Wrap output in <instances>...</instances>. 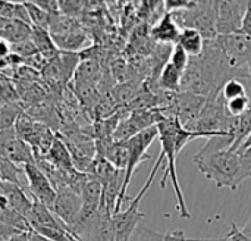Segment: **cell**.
<instances>
[{"label": "cell", "mask_w": 251, "mask_h": 241, "mask_svg": "<svg viewBox=\"0 0 251 241\" xmlns=\"http://www.w3.org/2000/svg\"><path fill=\"white\" fill-rule=\"evenodd\" d=\"M237 77L216 40L206 41L204 52L199 57H190L182 74L181 91L215 99L221 94L224 84Z\"/></svg>", "instance_id": "obj_1"}, {"label": "cell", "mask_w": 251, "mask_h": 241, "mask_svg": "<svg viewBox=\"0 0 251 241\" xmlns=\"http://www.w3.org/2000/svg\"><path fill=\"white\" fill-rule=\"evenodd\" d=\"M232 138L216 135L207 138V144L194 156L193 162L197 169L219 188L237 190L244 181L241 161L237 152L231 150Z\"/></svg>", "instance_id": "obj_2"}, {"label": "cell", "mask_w": 251, "mask_h": 241, "mask_svg": "<svg viewBox=\"0 0 251 241\" xmlns=\"http://www.w3.org/2000/svg\"><path fill=\"white\" fill-rule=\"evenodd\" d=\"M159 140H160V156L163 158L165 171L160 180V187H166V181L171 180L175 196H176V209L182 219H191V214L188 211L182 188L179 186L178 174H176V158L182 152V149L196 138H204L200 133H193L185 130L181 122L174 116H165L159 124Z\"/></svg>", "instance_id": "obj_3"}, {"label": "cell", "mask_w": 251, "mask_h": 241, "mask_svg": "<svg viewBox=\"0 0 251 241\" xmlns=\"http://www.w3.org/2000/svg\"><path fill=\"white\" fill-rule=\"evenodd\" d=\"M171 15L181 29H196L204 37L206 41L216 40L218 1H196L193 7L181 12H174Z\"/></svg>", "instance_id": "obj_4"}, {"label": "cell", "mask_w": 251, "mask_h": 241, "mask_svg": "<svg viewBox=\"0 0 251 241\" xmlns=\"http://www.w3.org/2000/svg\"><path fill=\"white\" fill-rule=\"evenodd\" d=\"M159 137V130H157V125L154 127H150L147 130H143L140 131L137 135H134L132 138H129L126 141L128 144V149H129V161H128V166L125 169V177H124V184H122V190H121V194L118 197V202H116V206H115V211L113 214H118L121 212V208H122V203L125 202L126 199V190L131 184V180L137 171V168L144 162L147 161L150 156L147 153V149L151 146V143Z\"/></svg>", "instance_id": "obj_5"}, {"label": "cell", "mask_w": 251, "mask_h": 241, "mask_svg": "<svg viewBox=\"0 0 251 241\" xmlns=\"http://www.w3.org/2000/svg\"><path fill=\"white\" fill-rule=\"evenodd\" d=\"M13 128L16 135L31 147L34 153V159L46 156L56 138V134L50 127L34 121L25 112L19 115Z\"/></svg>", "instance_id": "obj_6"}, {"label": "cell", "mask_w": 251, "mask_h": 241, "mask_svg": "<svg viewBox=\"0 0 251 241\" xmlns=\"http://www.w3.org/2000/svg\"><path fill=\"white\" fill-rule=\"evenodd\" d=\"M154 178H156V175L150 174L147 181L144 183L143 188L140 190V193L134 199H131L129 206L125 211H121V212L112 215V225H113V233H115V241L131 240V237L135 233L138 224L144 219V214L140 211V203H141L143 197L146 196V193L149 191V188L151 187Z\"/></svg>", "instance_id": "obj_7"}, {"label": "cell", "mask_w": 251, "mask_h": 241, "mask_svg": "<svg viewBox=\"0 0 251 241\" xmlns=\"http://www.w3.org/2000/svg\"><path fill=\"white\" fill-rule=\"evenodd\" d=\"M216 43L224 52L231 69L235 74L240 71L247 74V66L251 62V37L243 32L218 35Z\"/></svg>", "instance_id": "obj_8"}, {"label": "cell", "mask_w": 251, "mask_h": 241, "mask_svg": "<svg viewBox=\"0 0 251 241\" xmlns=\"http://www.w3.org/2000/svg\"><path fill=\"white\" fill-rule=\"evenodd\" d=\"M22 171H24L25 181H26L25 190L31 194V199L51 209L57 193L54 187L51 186V183L49 181V178L44 175V172L35 165V162L24 165Z\"/></svg>", "instance_id": "obj_9"}, {"label": "cell", "mask_w": 251, "mask_h": 241, "mask_svg": "<svg viewBox=\"0 0 251 241\" xmlns=\"http://www.w3.org/2000/svg\"><path fill=\"white\" fill-rule=\"evenodd\" d=\"M249 1H218L216 31L218 35H228L241 32L243 18L247 10Z\"/></svg>", "instance_id": "obj_10"}, {"label": "cell", "mask_w": 251, "mask_h": 241, "mask_svg": "<svg viewBox=\"0 0 251 241\" xmlns=\"http://www.w3.org/2000/svg\"><path fill=\"white\" fill-rule=\"evenodd\" d=\"M56 193H57L56 200L50 211L71 231L76 225L79 215H81V209H82L81 196L68 188L57 190Z\"/></svg>", "instance_id": "obj_11"}, {"label": "cell", "mask_w": 251, "mask_h": 241, "mask_svg": "<svg viewBox=\"0 0 251 241\" xmlns=\"http://www.w3.org/2000/svg\"><path fill=\"white\" fill-rule=\"evenodd\" d=\"M0 155L21 168L34 162V153L31 147L16 135L15 128L0 131Z\"/></svg>", "instance_id": "obj_12"}, {"label": "cell", "mask_w": 251, "mask_h": 241, "mask_svg": "<svg viewBox=\"0 0 251 241\" xmlns=\"http://www.w3.org/2000/svg\"><path fill=\"white\" fill-rule=\"evenodd\" d=\"M179 34L181 28L168 12H165L163 16L151 28V38L165 46H175L179 40Z\"/></svg>", "instance_id": "obj_13"}, {"label": "cell", "mask_w": 251, "mask_h": 241, "mask_svg": "<svg viewBox=\"0 0 251 241\" xmlns=\"http://www.w3.org/2000/svg\"><path fill=\"white\" fill-rule=\"evenodd\" d=\"M51 38L60 52H81L82 47L87 44L88 37L84 29L76 24L69 29H65L59 34H53Z\"/></svg>", "instance_id": "obj_14"}, {"label": "cell", "mask_w": 251, "mask_h": 241, "mask_svg": "<svg viewBox=\"0 0 251 241\" xmlns=\"http://www.w3.org/2000/svg\"><path fill=\"white\" fill-rule=\"evenodd\" d=\"M26 222L32 231H37L40 228H50V227L63 225L49 208L38 203L37 200H32V206H31V211L26 216Z\"/></svg>", "instance_id": "obj_15"}, {"label": "cell", "mask_w": 251, "mask_h": 241, "mask_svg": "<svg viewBox=\"0 0 251 241\" xmlns=\"http://www.w3.org/2000/svg\"><path fill=\"white\" fill-rule=\"evenodd\" d=\"M29 38H31V41L34 43V46H35L38 54H40L43 59H46L47 62L51 60V59H54V57H57V54L60 53V50L56 47V44H54L51 35H50L49 31H46V29L32 27V31H31V37H29Z\"/></svg>", "instance_id": "obj_16"}, {"label": "cell", "mask_w": 251, "mask_h": 241, "mask_svg": "<svg viewBox=\"0 0 251 241\" xmlns=\"http://www.w3.org/2000/svg\"><path fill=\"white\" fill-rule=\"evenodd\" d=\"M176 44L193 59V57H199L204 52L206 40L199 31L184 28V29H181L179 40Z\"/></svg>", "instance_id": "obj_17"}, {"label": "cell", "mask_w": 251, "mask_h": 241, "mask_svg": "<svg viewBox=\"0 0 251 241\" xmlns=\"http://www.w3.org/2000/svg\"><path fill=\"white\" fill-rule=\"evenodd\" d=\"M46 161H49L51 165H54L56 168L62 169V171H71L75 169L72 159H71V153L66 147V144L62 141V138L56 134V138L50 147V150L47 152L46 156H43Z\"/></svg>", "instance_id": "obj_18"}, {"label": "cell", "mask_w": 251, "mask_h": 241, "mask_svg": "<svg viewBox=\"0 0 251 241\" xmlns=\"http://www.w3.org/2000/svg\"><path fill=\"white\" fill-rule=\"evenodd\" d=\"M181 80H182V74L176 68H174L169 62H166L159 72V78H157L159 90L166 93H181Z\"/></svg>", "instance_id": "obj_19"}, {"label": "cell", "mask_w": 251, "mask_h": 241, "mask_svg": "<svg viewBox=\"0 0 251 241\" xmlns=\"http://www.w3.org/2000/svg\"><path fill=\"white\" fill-rule=\"evenodd\" d=\"M100 78H101L100 65L96 59H91V57H84L81 60V63L78 65L75 75H74L75 81L93 84V85H96Z\"/></svg>", "instance_id": "obj_20"}, {"label": "cell", "mask_w": 251, "mask_h": 241, "mask_svg": "<svg viewBox=\"0 0 251 241\" xmlns=\"http://www.w3.org/2000/svg\"><path fill=\"white\" fill-rule=\"evenodd\" d=\"M101 156H104L115 169L125 172L128 166V161H129V149H128L126 141H121V143L113 141Z\"/></svg>", "instance_id": "obj_21"}, {"label": "cell", "mask_w": 251, "mask_h": 241, "mask_svg": "<svg viewBox=\"0 0 251 241\" xmlns=\"http://www.w3.org/2000/svg\"><path fill=\"white\" fill-rule=\"evenodd\" d=\"M251 134V107L240 118H235L234 128H232V146L231 150L237 152L241 149V146L246 143Z\"/></svg>", "instance_id": "obj_22"}, {"label": "cell", "mask_w": 251, "mask_h": 241, "mask_svg": "<svg viewBox=\"0 0 251 241\" xmlns=\"http://www.w3.org/2000/svg\"><path fill=\"white\" fill-rule=\"evenodd\" d=\"M0 183H12L26 188V181L22 168L16 166L3 155H0Z\"/></svg>", "instance_id": "obj_23"}, {"label": "cell", "mask_w": 251, "mask_h": 241, "mask_svg": "<svg viewBox=\"0 0 251 241\" xmlns=\"http://www.w3.org/2000/svg\"><path fill=\"white\" fill-rule=\"evenodd\" d=\"M24 112V107L19 102L10 105H0V131L15 127L16 119Z\"/></svg>", "instance_id": "obj_24"}, {"label": "cell", "mask_w": 251, "mask_h": 241, "mask_svg": "<svg viewBox=\"0 0 251 241\" xmlns=\"http://www.w3.org/2000/svg\"><path fill=\"white\" fill-rule=\"evenodd\" d=\"M247 96V91H246V87L241 81H238L237 78H231L229 81H226L221 90V97L228 102V100H232V99H237V97H244Z\"/></svg>", "instance_id": "obj_25"}, {"label": "cell", "mask_w": 251, "mask_h": 241, "mask_svg": "<svg viewBox=\"0 0 251 241\" xmlns=\"http://www.w3.org/2000/svg\"><path fill=\"white\" fill-rule=\"evenodd\" d=\"M141 241H190L187 239L185 233L181 231V230H176V231H171V233H166V234H159L156 231H151V230H144L143 234H141Z\"/></svg>", "instance_id": "obj_26"}, {"label": "cell", "mask_w": 251, "mask_h": 241, "mask_svg": "<svg viewBox=\"0 0 251 241\" xmlns=\"http://www.w3.org/2000/svg\"><path fill=\"white\" fill-rule=\"evenodd\" d=\"M75 94L76 97H79V100L85 106H90V105L96 106L97 103V90H96V85L93 84L75 81Z\"/></svg>", "instance_id": "obj_27"}, {"label": "cell", "mask_w": 251, "mask_h": 241, "mask_svg": "<svg viewBox=\"0 0 251 241\" xmlns=\"http://www.w3.org/2000/svg\"><path fill=\"white\" fill-rule=\"evenodd\" d=\"M225 106H226L228 113L232 118H240L241 115H244L251 107L250 97L244 96V97H237V99L228 100V102H225Z\"/></svg>", "instance_id": "obj_28"}, {"label": "cell", "mask_w": 251, "mask_h": 241, "mask_svg": "<svg viewBox=\"0 0 251 241\" xmlns=\"http://www.w3.org/2000/svg\"><path fill=\"white\" fill-rule=\"evenodd\" d=\"M168 62H169L174 68H176L181 74H184V71L187 69V66H188V63H190V56H188L178 44H175V46L172 47V50H171V54H169Z\"/></svg>", "instance_id": "obj_29"}, {"label": "cell", "mask_w": 251, "mask_h": 241, "mask_svg": "<svg viewBox=\"0 0 251 241\" xmlns=\"http://www.w3.org/2000/svg\"><path fill=\"white\" fill-rule=\"evenodd\" d=\"M10 49H12V53L19 56L24 62L31 59V57H34L38 53L35 46H34V43L31 41V38L19 41V43H15V44H10Z\"/></svg>", "instance_id": "obj_30"}, {"label": "cell", "mask_w": 251, "mask_h": 241, "mask_svg": "<svg viewBox=\"0 0 251 241\" xmlns=\"http://www.w3.org/2000/svg\"><path fill=\"white\" fill-rule=\"evenodd\" d=\"M190 241H250V239L243 233L241 228H238L237 224L231 225V230L228 234L222 239H188Z\"/></svg>", "instance_id": "obj_31"}, {"label": "cell", "mask_w": 251, "mask_h": 241, "mask_svg": "<svg viewBox=\"0 0 251 241\" xmlns=\"http://www.w3.org/2000/svg\"><path fill=\"white\" fill-rule=\"evenodd\" d=\"M194 3H196L194 0H166L163 1V7L168 13H174V12L187 10L193 7Z\"/></svg>", "instance_id": "obj_32"}, {"label": "cell", "mask_w": 251, "mask_h": 241, "mask_svg": "<svg viewBox=\"0 0 251 241\" xmlns=\"http://www.w3.org/2000/svg\"><path fill=\"white\" fill-rule=\"evenodd\" d=\"M240 155V161H241V171H243V178L244 181L251 178V146L247 147L246 150H243Z\"/></svg>", "instance_id": "obj_33"}, {"label": "cell", "mask_w": 251, "mask_h": 241, "mask_svg": "<svg viewBox=\"0 0 251 241\" xmlns=\"http://www.w3.org/2000/svg\"><path fill=\"white\" fill-rule=\"evenodd\" d=\"M10 53H12L10 44L7 41H4V40H0V60L6 59Z\"/></svg>", "instance_id": "obj_34"}, {"label": "cell", "mask_w": 251, "mask_h": 241, "mask_svg": "<svg viewBox=\"0 0 251 241\" xmlns=\"http://www.w3.org/2000/svg\"><path fill=\"white\" fill-rule=\"evenodd\" d=\"M6 241H29V233H19Z\"/></svg>", "instance_id": "obj_35"}, {"label": "cell", "mask_w": 251, "mask_h": 241, "mask_svg": "<svg viewBox=\"0 0 251 241\" xmlns=\"http://www.w3.org/2000/svg\"><path fill=\"white\" fill-rule=\"evenodd\" d=\"M29 241H51L49 240V239H46V237H43V236H40V234H37V233H34L32 230L29 231Z\"/></svg>", "instance_id": "obj_36"}, {"label": "cell", "mask_w": 251, "mask_h": 241, "mask_svg": "<svg viewBox=\"0 0 251 241\" xmlns=\"http://www.w3.org/2000/svg\"><path fill=\"white\" fill-rule=\"evenodd\" d=\"M243 233H244V234H246V236H247V237H249L251 241V216H250V219L247 221L246 227L243 228Z\"/></svg>", "instance_id": "obj_37"}, {"label": "cell", "mask_w": 251, "mask_h": 241, "mask_svg": "<svg viewBox=\"0 0 251 241\" xmlns=\"http://www.w3.org/2000/svg\"><path fill=\"white\" fill-rule=\"evenodd\" d=\"M66 241H82V240H81L79 237H76V236H75V234L72 233V234L69 236V239H68V240H66Z\"/></svg>", "instance_id": "obj_38"}, {"label": "cell", "mask_w": 251, "mask_h": 241, "mask_svg": "<svg viewBox=\"0 0 251 241\" xmlns=\"http://www.w3.org/2000/svg\"><path fill=\"white\" fill-rule=\"evenodd\" d=\"M247 75H249V78H250L251 81V62L249 63V66H247Z\"/></svg>", "instance_id": "obj_39"}]
</instances>
